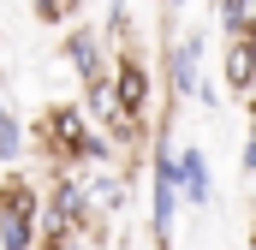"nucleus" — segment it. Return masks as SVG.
I'll return each instance as SVG.
<instances>
[{"instance_id": "1", "label": "nucleus", "mask_w": 256, "mask_h": 250, "mask_svg": "<svg viewBox=\"0 0 256 250\" xmlns=\"http://www.w3.org/2000/svg\"><path fill=\"white\" fill-rule=\"evenodd\" d=\"M42 238H102V220H96V202L84 173H54L42 185Z\"/></svg>"}, {"instance_id": "2", "label": "nucleus", "mask_w": 256, "mask_h": 250, "mask_svg": "<svg viewBox=\"0 0 256 250\" xmlns=\"http://www.w3.org/2000/svg\"><path fill=\"white\" fill-rule=\"evenodd\" d=\"M202 60H208V36L202 30H185V36L167 42V108L202 90Z\"/></svg>"}, {"instance_id": "3", "label": "nucleus", "mask_w": 256, "mask_h": 250, "mask_svg": "<svg viewBox=\"0 0 256 250\" xmlns=\"http://www.w3.org/2000/svg\"><path fill=\"white\" fill-rule=\"evenodd\" d=\"M66 66H72V78L90 90V84H102V78H114V54H108V42H102V30H90V24H72L60 42Z\"/></svg>"}, {"instance_id": "4", "label": "nucleus", "mask_w": 256, "mask_h": 250, "mask_svg": "<svg viewBox=\"0 0 256 250\" xmlns=\"http://www.w3.org/2000/svg\"><path fill=\"white\" fill-rule=\"evenodd\" d=\"M114 90H120V102H126L131 120H149V108H155V78H149V66L137 60V54H114Z\"/></svg>"}, {"instance_id": "5", "label": "nucleus", "mask_w": 256, "mask_h": 250, "mask_svg": "<svg viewBox=\"0 0 256 250\" xmlns=\"http://www.w3.org/2000/svg\"><path fill=\"white\" fill-rule=\"evenodd\" d=\"M220 90H232V96L250 102V90H256V36L220 42Z\"/></svg>"}, {"instance_id": "6", "label": "nucleus", "mask_w": 256, "mask_h": 250, "mask_svg": "<svg viewBox=\"0 0 256 250\" xmlns=\"http://www.w3.org/2000/svg\"><path fill=\"white\" fill-rule=\"evenodd\" d=\"M84 185H90V202H96V220H102V232L126 214V202H131V185H126V173L120 167H108V173H84Z\"/></svg>"}, {"instance_id": "7", "label": "nucleus", "mask_w": 256, "mask_h": 250, "mask_svg": "<svg viewBox=\"0 0 256 250\" xmlns=\"http://www.w3.org/2000/svg\"><path fill=\"white\" fill-rule=\"evenodd\" d=\"M179 173H185V202H191V208H208V202H214V173H208V155H202L196 143L179 149Z\"/></svg>"}, {"instance_id": "8", "label": "nucleus", "mask_w": 256, "mask_h": 250, "mask_svg": "<svg viewBox=\"0 0 256 250\" xmlns=\"http://www.w3.org/2000/svg\"><path fill=\"white\" fill-rule=\"evenodd\" d=\"M84 114L102 125V131H114L120 120H131L126 102H120V90H114V78H102V84H90V90H84Z\"/></svg>"}, {"instance_id": "9", "label": "nucleus", "mask_w": 256, "mask_h": 250, "mask_svg": "<svg viewBox=\"0 0 256 250\" xmlns=\"http://www.w3.org/2000/svg\"><path fill=\"white\" fill-rule=\"evenodd\" d=\"M30 149H36V143H30V125L18 120V114H6V120H0V167H18Z\"/></svg>"}, {"instance_id": "10", "label": "nucleus", "mask_w": 256, "mask_h": 250, "mask_svg": "<svg viewBox=\"0 0 256 250\" xmlns=\"http://www.w3.org/2000/svg\"><path fill=\"white\" fill-rule=\"evenodd\" d=\"M214 24L226 30V42H232V36H256V6H244V0H220V6H214Z\"/></svg>"}, {"instance_id": "11", "label": "nucleus", "mask_w": 256, "mask_h": 250, "mask_svg": "<svg viewBox=\"0 0 256 250\" xmlns=\"http://www.w3.org/2000/svg\"><path fill=\"white\" fill-rule=\"evenodd\" d=\"M238 167L256 179V108H250V137H244V155H238Z\"/></svg>"}, {"instance_id": "12", "label": "nucleus", "mask_w": 256, "mask_h": 250, "mask_svg": "<svg viewBox=\"0 0 256 250\" xmlns=\"http://www.w3.org/2000/svg\"><path fill=\"white\" fill-rule=\"evenodd\" d=\"M196 108H208V114L220 108V90H214V78H202V90H196Z\"/></svg>"}, {"instance_id": "13", "label": "nucleus", "mask_w": 256, "mask_h": 250, "mask_svg": "<svg viewBox=\"0 0 256 250\" xmlns=\"http://www.w3.org/2000/svg\"><path fill=\"white\" fill-rule=\"evenodd\" d=\"M72 18V6H36V24H66Z\"/></svg>"}, {"instance_id": "14", "label": "nucleus", "mask_w": 256, "mask_h": 250, "mask_svg": "<svg viewBox=\"0 0 256 250\" xmlns=\"http://www.w3.org/2000/svg\"><path fill=\"white\" fill-rule=\"evenodd\" d=\"M6 114H12V108H6V96H0V120H6Z\"/></svg>"}]
</instances>
